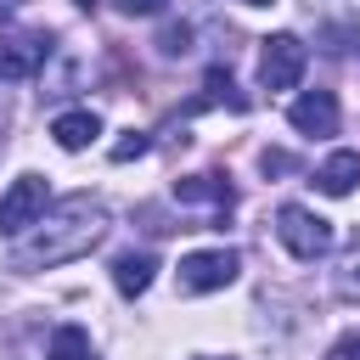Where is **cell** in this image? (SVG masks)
<instances>
[{
  "instance_id": "obj_9",
  "label": "cell",
  "mask_w": 360,
  "mask_h": 360,
  "mask_svg": "<svg viewBox=\"0 0 360 360\" xmlns=\"http://www.w3.org/2000/svg\"><path fill=\"white\" fill-rule=\"evenodd\" d=\"M96 135H101V118H96L90 107H68V112L51 118V141H56L62 152H84Z\"/></svg>"
},
{
  "instance_id": "obj_22",
  "label": "cell",
  "mask_w": 360,
  "mask_h": 360,
  "mask_svg": "<svg viewBox=\"0 0 360 360\" xmlns=\"http://www.w3.org/2000/svg\"><path fill=\"white\" fill-rule=\"evenodd\" d=\"M197 360H214V354H197Z\"/></svg>"
},
{
  "instance_id": "obj_1",
  "label": "cell",
  "mask_w": 360,
  "mask_h": 360,
  "mask_svg": "<svg viewBox=\"0 0 360 360\" xmlns=\"http://www.w3.org/2000/svg\"><path fill=\"white\" fill-rule=\"evenodd\" d=\"M34 225H39V231L11 248V270H56V264H68V259H84V253L112 231V214H107L101 197H84V191H79V197L51 202Z\"/></svg>"
},
{
  "instance_id": "obj_11",
  "label": "cell",
  "mask_w": 360,
  "mask_h": 360,
  "mask_svg": "<svg viewBox=\"0 0 360 360\" xmlns=\"http://www.w3.org/2000/svg\"><path fill=\"white\" fill-rule=\"evenodd\" d=\"M152 270H158L152 253H118V259H112V287H118L124 298H141V292L152 287Z\"/></svg>"
},
{
  "instance_id": "obj_15",
  "label": "cell",
  "mask_w": 360,
  "mask_h": 360,
  "mask_svg": "<svg viewBox=\"0 0 360 360\" xmlns=\"http://www.w3.org/2000/svg\"><path fill=\"white\" fill-rule=\"evenodd\" d=\"M158 51H163V56H186V51H191V28H186V22H169V28L158 34Z\"/></svg>"
},
{
  "instance_id": "obj_17",
  "label": "cell",
  "mask_w": 360,
  "mask_h": 360,
  "mask_svg": "<svg viewBox=\"0 0 360 360\" xmlns=\"http://www.w3.org/2000/svg\"><path fill=\"white\" fill-rule=\"evenodd\" d=\"M146 146H152V141H146V135H141V129H129V135H124V141H118V146H112V163H129V158H141V152H146Z\"/></svg>"
},
{
  "instance_id": "obj_8",
  "label": "cell",
  "mask_w": 360,
  "mask_h": 360,
  "mask_svg": "<svg viewBox=\"0 0 360 360\" xmlns=\"http://www.w3.org/2000/svg\"><path fill=\"white\" fill-rule=\"evenodd\" d=\"M174 197H180V202H208V208H219V214H231V202H236V191H231V174H219V169L180 174V180H174Z\"/></svg>"
},
{
  "instance_id": "obj_4",
  "label": "cell",
  "mask_w": 360,
  "mask_h": 360,
  "mask_svg": "<svg viewBox=\"0 0 360 360\" xmlns=\"http://www.w3.org/2000/svg\"><path fill=\"white\" fill-rule=\"evenodd\" d=\"M304 62H309V51H304L298 34H270L264 51H259V84L264 90H292L304 79Z\"/></svg>"
},
{
  "instance_id": "obj_12",
  "label": "cell",
  "mask_w": 360,
  "mask_h": 360,
  "mask_svg": "<svg viewBox=\"0 0 360 360\" xmlns=\"http://www.w3.org/2000/svg\"><path fill=\"white\" fill-rule=\"evenodd\" d=\"M219 101H225L231 112H248V96L231 84V73H225V68H208V79H202V96L191 101V112H202V107H219Z\"/></svg>"
},
{
  "instance_id": "obj_10",
  "label": "cell",
  "mask_w": 360,
  "mask_h": 360,
  "mask_svg": "<svg viewBox=\"0 0 360 360\" xmlns=\"http://www.w3.org/2000/svg\"><path fill=\"white\" fill-rule=\"evenodd\" d=\"M354 180H360V152H332L315 169V191H326V197H349Z\"/></svg>"
},
{
  "instance_id": "obj_2",
  "label": "cell",
  "mask_w": 360,
  "mask_h": 360,
  "mask_svg": "<svg viewBox=\"0 0 360 360\" xmlns=\"http://www.w3.org/2000/svg\"><path fill=\"white\" fill-rule=\"evenodd\" d=\"M276 236H281V248H287L292 259H304V264H315V259L332 253V219H321V214H309V208H298V202H281V208H276Z\"/></svg>"
},
{
  "instance_id": "obj_13",
  "label": "cell",
  "mask_w": 360,
  "mask_h": 360,
  "mask_svg": "<svg viewBox=\"0 0 360 360\" xmlns=\"http://www.w3.org/2000/svg\"><path fill=\"white\" fill-rule=\"evenodd\" d=\"M45 360H90V332L84 326H56L45 343Z\"/></svg>"
},
{
  "instance_id": "obj_18",
  "label": "cell",
  "mask_w": 360,
  "mask_h": 360,
  "mask_svg": "<svg viewBox=\"0 0 360 360\" xmlns=\"http://www.w3.org/2000/svg\"><path fill=\"white\" fill-rule=\"evenodd\" d=\"M326 360H360V332H343L338 343H332V354Z\"/></svg>"
},
{
  "instance_id": "obj_16",
  "label": "cell",
  "mask_w": 360,
  "mask_h": 360,
  "mask_svg": "<svg viewBox=\"0 0 360 360\" xmlns=\"http://www.w3.org/2000/svg\"><path fill=\"white\" fill-rule=\"evenodd\" d=\"M259 169H264V174H292V169H298V158H292V152H281V146H264V152H259Z\"/></svg>"
},
{
  "instance_id": "obj_14",
  "label": "cell",
  "mask_w": 360,
  "mask_h": 360,
  "mask_svg": "<svg viewBox=\"0 0 360 360\" xmlns=\"http://www.w3.org/2000/svg\"><path fill=\"white\" fill-rule=\"evenodd\" d=\"M332 292H338L343 304H360V242L343 248V259H338V270H332Z\"/></svg>"
},
{
  "instance_id": "obj_19",
  "label": "cell",
  "mask_w": 360,
  "mask_h": 360,
  "mask_svg": "<svg viewBox=\"0 0 360 360\" xmlns=\"http://www.w3.org/2000/svg\"><path fill=\"white\" fill-rule=\"evenodd\" d=\"M118 11L124 17H152V11H163V0H118Z\"/></svg>"
},
{
  "instance_id": "obj_6",
  "label": "cell",
  "mask_w": 360,
  "mask_h": 360,
  "mask_svg": "<svg viewBox=\"0 0 360 360\" xmlns=\"http://www.w3.org/2000/svg\"><path fill=\"white\" fill-rule=\"evenodd\" d=\"M45 56H51L45 34H0V84H17L28 73H39Z\"/></svg>"
},
{
  "instance_id": "obj_3",
  "label": "cell",
  "mask_w": 360,
  "mask_h": 360,
  "mask_svg": "<svg viewBox=\"0 0 360 360\" xmlns=\"http://www.w3.org/2000/svg\"><path fill=\"white\" fill-rule=\"evenodd\" d=\"M236 270H242L236 248H202V253H186L174 276H180V292H219L236 281Z\"/></svg>"
},
{
  "instance_id": "obj_5",
  "label": "cell",
  "mask_w": 360,
  "mask_h": 360,
  "mask_svg": "<svg viewBox=\"0 0 360 360\" xmlns=\"http://www.w3.org/2000/svg\"><path fill=\"white\" fill-rule=\"evenodd\" d=\"M39 214H45V180L39 174H17L0 191V236H22Z\"/></svg>"
},
{
  "instance_id": "obj_21",
  "label": "cell",
  "mask_w": 360,
  "mask_h": 360,
  "mask_svg": "<svg viewBox=\"0 0 360 360\" xmlns=\"http://www.w3.org/2000/svg\"><path fill=\"white\" fill-rule=\"evenodd\" d=\"M242 6H270V0H242Z\"/></svg>"
},
{
  "instance_id": "obj_7",
  "label": "cell",
  "mask_w": 360,
  "mask_h": 360,
  "mask_svg": "<svg viewBox=\"0 0 360 360\" xmlns=\"http://www.w3.org/2000/svg\"><path fill=\"white\" fill-rule=\"evenodd\" d=\"M287 118H292L298 135H338V96L332 90H304L287 107Z\"/></svg>"
},
{
  "instance_id": "obj_20",
  "label": "cell",
  "mask_w": 360,
  "mask_h": 360,
  "mask_svg": "<svg viewBox=\"0 0 360 360\" xmlns=\"http://www.w3.org/2000/svg\"><path fill=\"white\" fill-rule=\"evenodd\" d=\"M73 6H84V11H90V6H96V0H73Z\"/></svg>"
}]
</instances>
